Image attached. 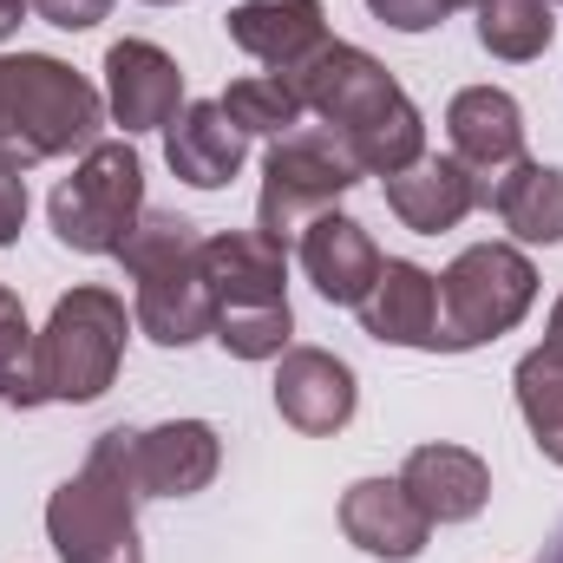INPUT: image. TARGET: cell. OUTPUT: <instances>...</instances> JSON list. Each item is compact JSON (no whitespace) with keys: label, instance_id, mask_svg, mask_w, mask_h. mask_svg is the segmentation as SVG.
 <instances>
[{"label":"cell","instance_id":"obj_28","mask_svg":"<svg viewBox=\"0 0 563 563\" xmlns=\"http://www.w3.org/2000/svg\"><path fill=\"white\" fill-rule=\"evenodd\" d=\"M46 26H59V33H86V26H99L106 13H112V0H26Z\"/></svg>","mask_w":563,"mask_h":563},{"label":"cell","instance_id":"obj_1","mask_svg":"<svg viewBox=\"0 0 563 563\" xmlns=\"http://www.w3.org/2000/svg\"><path fill=\"white\" fill-rule=\"evenodd\" d=\"M288 86L301 92V106L347 144V157L361 164V177H394L407 164L426 157V119L420 106L400 92V79L347 46V40H328L301 73H288Z\"/></svg>","mask_w":563,"mask_h":563},{"label":"cell","instance_id":"obj_22","mask_svg":"<svg viewBox=\"0 0 563 563\" xmlns=\"http://www.w3.org/2000/svg\"><path fill=\"white\" fill-rule=\"evenodd\" d=\"M511 387H518V413H525V426H531L538 452H544L551 465H563V354L531 347V354L518 361Z\"/></svg>","mask_w":563,"mask_h":563},{"label":"cell","instance_id":"obj_3","mask_svg":"<svg viewBox=\"0 0 563 563\" xmlns=\"http://www.w3.org/2000/svg\"><path fill=\"white\" fill-rule=\"evenodd\" d=\"M203 236L177 210H144L119 263L132 276V321L157 347H190L217 328V295L203 282Z\"/></svg>","mask_w":563,"mask_h":563},{"label":"cell","instance_id":"obj_2","mask_svg":"<svg viewBox=\"0 0 563 563\" xmlns=\"http://www.w3.org/2000/svg\"><path fill=\"white\" fill-rule=\"evenodd\" d=\"M106 92L53 53H0V170H33L66 151H92Z\"/></svg>","mask_w":563,"mask_h":563},{"label":"cell","instance_id":"obj_24","mask_svg":"<svg viewBox=\"0 0 563 563\" xmlns=\"http://www.w3.org/2000/svg\"><path fill=\"white\" fill-rule=\"evenodd\" d=\"M223 112H230V125H236L243 139H288V132H301V119H308L301 92H295L282 73L236 79V86L223 92Z\"/></svg>","mask_w":563,"mask_h":563},{"label":"cell","instance_id":"obj_26","mask_svg":"<svg viewBox=\"0 0 563 563\" xmlns=\"http://www.w3.org/2000/svg\"><path fill=\"white\" fill-rule=\"evenodd\" d=\"M33 328H26V308L20 295L0 282V400L7 407H40V380H33Z\"/></svg>","mask_w":563,"mask_h":563},{"label":"cell","instance_id":"obj_21","mask_svg":"<svg viewBox=\"0 0 563 563\" xmlns=\"http://www.w3.org/2000/svg\"><path fill=\"white\" fill-rule=\"evenodd\" d=\"M478 203L498 210L518 243H563V170L558 164L518 157L511 170H498V177L485 184Z\"/></svg>","mask_w":563,"mask_h":563},{"label":"cell","instance_id":"obj_25","mask_svg":"<svg viewBox=\"0 0 563 563\" xmlns=\"http://www.w3.org/2000/svg\"><path fill=\"white\" fill-rule=\"evenodd\" d=\"M236 361H282L288 354V334H295V314L288 301L276 308H217V328H210Z\"/></svg>","mask_w":563,"mask_h":563},{"label":"cell","instance_id":"obj_23","mask_svg":"<svg viewBox=\"0 0 563 563\" xmlns=\"http://www.w3.org/2000/svg\"><path fill=\"white\" fill-rule=\"evenodd\" d=\"M478 46L492 59H544L551 53V0H478Z\"/></svg>","mask_w":563,"mask_h":563},{"label":"cell","instance_id":"obj_30","mask_svg":"<svg viewBox=\"0 0 563 563\" xmlns=\"http://www.w3.org/2000/svg\"><path fill=\"white\" fill-rule=\"evenodd\" d=\"M20 13H26V0H0V40L20 26Z\"/></svg>","mask_w":563,"mask_h":563},{"label":"cell","instance_id":"obj_33","mask_svg":"<svg viewBox=\"0 0 563 563\" xmlns=\"http://www.w3.org/2000/svg\"><path fill=\"white\" fill-rule=\"evenodd\" d=\"M452 7H478V0H445V13H452Z\"/></svg>","mask_w":563,"mask_h":563},{"label":"cell","instance_id":"obj_7","mask_svg":"<svg viewBox=\"0 0 563 563\" xmlns=\"http://www.w3.org/2000/svg\"><path fill=\"white\" fill-rule=\"evenodd\" d=\"M46 217H53V236L66 250H79V256H119L125 236L139 230V217H144L139 151L125 139H99L79 157V170L53 190Z\"/></svg>","mask_w":563,"mask_h":563},{"label":"cell","instance_id":"obj_8","mask_svg":"<svg viewBox=\"0 0 563 563\" xmlns=\"http://www.w3.org/2000/svg\"><path fill=\"white\" fill-rule=\"evenodd\" d=\"M361 184V164L347 157V144L334 139L328 125L321 132H288L269 144L263 157V203H256V230L263 236H301L321 210H334V197H347Z\"/></svg>","mask_w":563,"mask_h":563},{"label":"cell","instance_id":"obj_12","mask_svg":"<svg viewBox=\"0 0 563 563\" xmlns=\"http://www.w3.org/2000/svg\"><path fill=\"white\" fill-rule=\"evenodd\" d=\"M217 465H223V439L203 420H164L151 432H132L139 498H190L217 478Z\"/></svg>","mask_w":563,"mask_h":563},{"label":"cell","instance_id":"obj_16","mask_svg":"<svg viewBox=\"0 0 563 563\" xmlns=\"http://www.w3.org/2000/svg\"><path fill=\"white\" fill-rule=\"evenodd\" d=\"M230 40L288 79L328 46V13H321V0H250L230 13Z\"/></svg>","mask_w":563,"mask_h":563},{"label":"cell","instance_id":"obj_29","mask_svg":"<svg viewBox=\"0 0 563 563\" xmlns=\"http://www.w3.org/2000/svg\"><path fill=\"white\" fill-rule=\"evenodd\" d=\"M20 223H26V177L0 170V250L20 236Z\"/></svg>","mask_w":563,"mask_h":563},{"label":"cell","instance_id":"obj_14","mask_svg":"<svg viewBox=\"0 0 563 563\" xmlns=\"http://www.w3.org/2000/svg\"><path fill=\"white\" fill-rule=\"evenodd\" d=\"M295 256H301V269L308 282L321 288V301H334V308H361L367 301V288L380 282V250H374V236L354 223V217H341V210H321L301 236H295Z\"/></svg>","mask_w":563,"mask_h":563},{"label":"cell","instance_id":"obj_19","mask_svg":"<svg viewBox=\"0 0 563 563\" xmlns=\"http://www.w3.org/2000/svg\"><path fill=\"white\" fill-rule=\"evenodd\" d=\"M387 210L407 230H420V236L459 230L478 210V177L459 157H420V164H407V170L387 177Z\"/></svg>","mask_w":563,"mask_h":563},{"label":"cell","instance_id":"obj_20","mask_svg":"<svg viewBox=\"0 0 563 563\" xmlns=\"http://www.w3.org/2000/svg\"><path fill=\"white\" fill-rule=\"evenodd\" d=\"M361 328L387 347H432L439 334V276L420 263H380V282L361 301Z\"/></svg>","mask_w":563,"mask_h":563},{"label":"cell","instance_id":"obj_13","mask_svg":"<svg viewBox=\"0 0 563 563\" xmlns=\"http://www.w3.org/2000/svg\"><path fill=\"white\" fill-rule=\"evenodd\" d=\"M445 132H452V157L478 177V197H485V184L498 170H511L525 157V112L498 86H465L445 106Z\"/></svg>","mask_w":563,"mask_h":563},{"label":"cell","instance_id":"obj_9","mask_svg":"<svg viewBox=\"0 0 563 563\" xmlns=\"http://www.w3.org/2000/svg\"><path fill=\"white\" fill-rule=\"evenodd\" d=\"M106 112H112V125H125V139L132 132H164L184 112L177 59L151 40H119L106 53Z\"/></svg>","mask_w":563,"mask_h":563},{"label":"cell","instance_id":"obj_34","mask_svg":"<svg viewBox=\"0 0 563 563\" xmlns=\"http://www.w3.org/2000/svg\"><path fill=\"white\" fill-rule=\"evenodd\" d=\"M151 7H170V0H151Z\"/></svg>","mask_w":563,"mask_h":563},{"label":"cell","instance_id":"obj_11","mask_svg":"<svg viewBox=\"0 0 563 563\" xmlns=\"http://www.w3.org/2000/svg\"><path fill=\"white\" fill-rule=\"evenodd\" d=\"M354 400H361V387H354V367L347 361H334L328 347H288L276 367V413L295 432H308V439H328V432H341V426L354 420Z\"/></svg>","mask_w":563,"mask_h":563},{"label":"cell","instance_id":"obj_18","mask_svg":"<svg viewBox=\"0 0 563 563\" xmlns=\"http://www.w3.org/2000/svg\"><path fill=\"white\" fill-rule=\"evenodd\" d=\"M400 485H407V498L420 505L432 525H465L492 498V472L465 445H413L407 465H400Z\"/></svg>","mask_w":563,"mask_h":563},{"label":"cell","instance_id":"obj_4","mask_svg":"<svg viewBox=\"0 0 563 563\" xmlns=\"http://www.w3.org/2000/svg\"><path fill=\"white\" fill-rule=\"evenodd\" d=\"M46 538H53V551L66 563H144L132 426L99 432L86 465L46 498Z\"/></svg>","mask_w":563,"mask_h":563},{"label":"cell","instance_id":"obj_31","mask_svg":"<svg viewBox=\"0 0 563 563\" xmlns=\"http://www.w3.org/2000/svg\"><path fill=\"white\" fill-rule=\"evenodd\" d=\"M544 347L563 354V295H558V308H551V334H544Z\"/></svg>","mask_w":563,"mask_h":563},{"label":"cell","instance_id":"obj_32","mask_svg":"<svg viewBox=\"0 0 563 563\" xmlns=\"http://www.w3.org/2000/svg\"><path fill=\"white\" fill-rule=\"evenodd\" d=\"M544 563H563V525H558V538L544 544Z\"/></svg>","mask_w":563,"mask_h":563},{"label":"cell","instance_id":"obj_35","mask_svg":"<svg viewBox=\"0 0 563 563\" xmlns=\"http://www.w3.org/2000/svg\"><path fill=\"white\" fill-rule=\"evenodd\" d=\"M558 7H563V0H558Z\"/></svg>","mask_w":563,"mask_h":563},{"label":"cell","instance_id":"obj_10","mask_svg":"<svg viewBox=\"0 0 563 563\" xmlns=\"http://www.w3.org/2000/svg\"><path fill=\"white\" fill-rule=\"evenodd\" d=\"M203 282L217 308H276L288 301V243L263 230H217L203 236Z\"/></svg>","mask_w":563,"mask_h":563},{"label":"cell","instance_id":"obj_15","mask_svg":"<svg viewBox=\"0 0 563 563\" xmlns=\"http://www.w3.org/2000/svg\"><path fill=\"white\" fill-rule=\"evenodd\" d=\"M341 531L347 544H361L367 558H387V563H413L432 538V518L407 498L400 478H361L341 492Z\"/></svg>","mask_w":563,"mask_h":563},{"label":"cell","instance_id":"obj_6","mask_svg":"<svg viewBox=\"0 0 563 563\" xmlns=\"http://www.w3.org/2000/svg\"><path fill=\"white\" fill-rule=\"evenodd\" d=\"M531 301H538L531 256L511 250V243H478L439 276V334H432V347L439 354L485 347V341L511 334L531 314Z\"/></svg>","mask_w":563,"mask_h":563},{"label":"cell","instance_id":"obj_27","mask_svg":"<svg viewBox=\"0 0 563 563\" xmlns=\"http://www.w3.org/2000/svg\"><path fill=\"white\" fill-rule=\"evenodd\" d=\"M367 13L387 20L394 33H426V26L445 20V0H367Z\"/></svg>","mask_w":563,"mask_h":563},{"label":"cell","instance_id":"obj_17","mask_svg":"<svg viewBox=\"0 0 563 563\" xmlns=\"http://www.w3.org/2000/svg\"><path fill=\"white\" fill-rule=\"evenodd\" d=\"M164 157H170V170H177L190 190H223V184L243 170L250 139L230 125L223 99H190V106L164 125Z\"/></svg>","mask_w":563,"mask_h":563},{"label":"cell","instance_id":"obj_5","mask_svg":"<svg viewBox=\"0 0 563 563\" xmlns=\"http://www.w3.org/2000/svg\"><path fill=\"white\" fill-rule=\"evenodd\" d=\"M125 334H132L125 295H112V288H73V295H59L53 314H46V328H40V341H33L40 407L46 400H59V407L99 400L119 380Z\"/></svg>","mask_w":563,"mask_h":563}]
</instances>
